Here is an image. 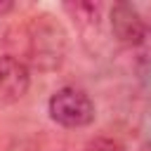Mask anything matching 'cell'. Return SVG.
I'll list each match as a JSON object with an SVG mask.
<instances>
[{"mask_svg":"<svg viewBox=\"0 0 151 151\" xmlns=\"http://www.w3.org/2000/svg\"><path fill=\"white\" fill-rule=\"evenodd\" d=\"M47 113L57 125L78 130V127H87L94 123L97 109H94L92 97L85 90H80L76 85H66V87H59L50 97Z\"/></svg>","mask_w":151,"mask_h":151,"instance_id":"7a4b0ae2","label":"cell"},{"mask_svg":"<svg viewBox=\"0 0 151 151\" xmlns=\"http://www.w3.org/2000/svg\"><path fill=\"white\" fill-rule=\"evenodd\" d=\"M31 87V68L14 54L0 57V109H7L24 99Z\"/></svg>","mask_w":151,"mask_h":151,"instance_id":"277c9868","label":"cell"},{"mask_svg":"<svg viewBox=\"0 0 151 151\" xmlns=\"http://www.w3.org/2000/svg\"><path fill=\"white\" fill-rule=\"evenodd\" d=\"M28 54L40 71L59 68L66 54V33L50 14H38L28 24Z\"/></svg>","mask_w":151,"mask_h":151,"instance_id":"6da1fadb","label":"cell"},{"mask_svg":"<svg viewBox=\"0 0 151 151\" xmlns=\"http://www.w3.org/2000/svg\"><path fill=\"white\" fill-rule=\"evenodd\" d=\"M109 24H111L113 38L125 47H139L149 38V28L139 9L130 2H116L109 12Z\"/></svg>","mask_w":151,"mask_h":151,"instance_id":"3957f363","label":"cell"},{"mask_svg":"<svg viewBox=\"0 0 151 151\" xmlns=\"http://www.w3.org/2000/svg\"><path fill=\"white\" fill-rule=\"evenodd\" d=\"M83 151H127L120 142H116V139H106V137H101V139H94L92 144H87Z\"/></svg>","mask_w":151,"mask_h":151,"instance_id":"5b68a950","label":"cell"}]
</instances>
